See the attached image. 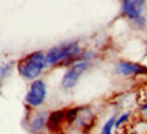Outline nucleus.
Listing matches in <instances>:
<instances>
[{"mask_svg":"<svg viewBox=\"0 0 147 134\" xmlns=\"http://www.w3.org/2000/svg\"><path fill=\"white\" fill-rule=\"evenodd\" d=\"M128 119H129V112H125V114H123V115H121L120 118H119V119H117V120H116V123H115V127H116V129H119V127H120L121 124L124 123V122H127Z\"/></svg>","mask_w":147,"mask_h":134,"instance_id":"9d476101","label":"nucleus"},{"mask_svg":"<svg viewBox=\"0 0 147 134\" xmlns=\"http://www.w3.org/2000/svg\"><path fill=\"white\" fill-rule=\"evenodd\" d=\"M140 111H143V112H147V104H143L142 107H140Z\"/></svg>","mask_w":147,"mask_h":134,"instance_id":"f8f14e48","label":"nucleus"},{"mask_svg":"<svg viewBox=\"0 0 147 134\" xmlns=\"http://www.w3.org/2000/svg\"><path fill=\"white\" fill-rule=\"evenodd\" d=\"M144 1L146 0H121L123 14L132 21H136L138 18L143 16L142 12L143 7H144Z\"/></svg>","mask_w":147,"mask_h":134,"instance_id":"39448f33","label":"nucleus"},{"mask_svg":"<svg viewBox=\"0 0 147 134\" xmlns=\"http://www.w3.org/2000/svg\"><path fill=\"white\" fill-rule=\"evenodd\" d=\"M48 118L44 112H38L37 115H34L32 118V123H30V130L32 131H40L41 129H44V126L47 124Z\"/></svg>","mask_w":147,"mask_h":134,"instance_id":"6e6552de","label":"nucleus"},{"mask_svg":"<svg viewBox=\"0 0 147 134\" xmlns=\"http://www.w3.org/2000/svg\"><path fill=\"white\" fill-rule=\"evenodd\" d=\"M90 62L89 60H79V62H75L68 67V70L65 71V74L63 75L61 78V88L68 90V89H72L74 86L78 84L79 78L84 74V71L89 69Z\"/></svg>","mask_w":147,"mask_h":134,"instance_id":"7ed1b4c3","label":"nucleus"},{"mask_svg":"<svg viewBox=\"0 0 147 134\" xmlns=\"http://www.w3.org/2000/svg\"><path fill=\"white\" fill-rule=\"evenodd\" d=\"M45 99H47V84L38 78L33 80L26 93V97H25L26 104L32 108H37L44 104Z\"/></svg>","mask_w":147,"mask_h":134,"instance_id":"20e7f679","label":"nucleus"},{"mask_svg":"<svg viewBox=\"0 0 147 134\" xmlns=\"http://www.w3.org/2000/svg\"><path fill=\"white\" fill-rule=\"evenodd\" d=\"M47 67L45 54L42 51H34L18 62V73L27 81L37 80Z\"/></svg>","mask_w":147,"mask_h":134,"instance_id":"f03ea898","label":"nucleus"},{"mask_svg":"<svg viewBox=\"0 0 147 134\" xmlns=\"http://www.w3.org/2000/svg\"><path fill=\"white\" fill-rule=\"evenodd\" d=\"M115 123H116V116H112V118L104 124V127H102V134H109L112 133V129L115 127Z\"/></svg>","mask_w":147,"mask_h":134,"instance_id":"1a4fd4ad","label":"nucleus"},{"mask_svg":"<svg viewBox=\"0 0 147 134\" xmlns=\"http://www.w3.org/2000/svg\"><path fill=\"white\" fill-rule=\"evenodd\" d=\"M116 70L120 75H140L147 73V67L138 63H131V62H119L116 65Z\"/></svg>","mask_w":147,"mask_h":134,"instance_id":"423d86ee","label":"nucleus"},{"mask_svg":"<svg viewBox=\"0 0 147 134\" xmlns=\"http://www.w3.org/2000/svg\"><path fill=\"white\" fill-rule=\"evenodd\" d=\"M63 122H65V112H63V111H56V112H52L49 115L47 126L49 127V130H56L63 124Z\"/></svg>","mask_w":147,"mask_h":134,"instance_id":"0eeeda50","label":"nucleus"},{"mask_svg":"<svg viewBox=\"0 0 147 134\" xmlns=\"http://www.w3.org/2000/svg\"><path fill=\"white\" fill-rule=\"evenodd\" d=\"M10 70V66H0V78H3V77H5V74H7V71Z\"/></svg>","mask_w":147,"mask_h":134,"instance_id":"9b49d317","label":"nucleus"},{"mask_svg":"<svg viewBox=\"0 0 147 134\" xmlns=\"http://www.w3.org/2000/svg\"><path fill=\"white\" fill-rule=\"evenodd\" d=\"M91 58V54L83 52L80 45L76 41H69L60 45H56L45 54L48 67L53 66H71L75 62L79 60H89Z\"/></svg>","mask_w":147,"mask_h":134,"instance_id":"f257e3e1","label":"nucleus"}]
</instances>
